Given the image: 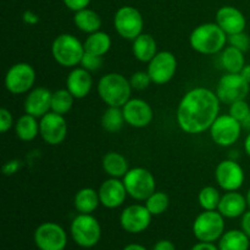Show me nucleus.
I'll use <instances>...</instances> for the list:
<instances>
[{"label":"nucleus","mask_w":250,"mask_h":250,"mask_svg":"<svg viewBox=\"0 0 250 250\" xmlns=\"http://www.w3.org/2000/svg\"><path fill=\"white\" fill-rule=\"evenodd\" d=\"M216 92L205 87H195L186 93L177 107L176 120L183 132L200 134L210 129L220 115Z\"/></svg>","instance_id":"nucleus-1"},{"label":"nucleus","mask_w":250,"mask_h":250,"mask_svg":"<svg viewBox=\"0 0 250 250\" xmlns=\"http://www.w3.org/2000/svg\"><path fill=\"white\" fill-rule=\"evenodd\" d=\"M229 36L215 22L203 23L195 27L189 36V44L193 50L203 55H215L226 48Z\"/></svg>","instance_id":"nucleus-2"},{"label":"nucleus","mask_w":250,"mask_h":250,"mask_svg":"<svg viewBox=\"0 0 250 250\" xmlns=\"http://www.w3.org/2000/svg\"><path fill=\"white\" fill-rule=\"evenodd\" d=\"M132 89L129 80L121 73H106L98 82V94L107 106H124L131 99Z\"/></svg>","instance_id":"nucleus-3"},{"label":"nucleus","mask_w":250,"mask_h":250,"mask_svg":"<svg viewBox=\"0 0 250 250\" xmlns=\"http://www.w3.org/2000/svg\"><path fill=\"white\" fill-rule=\"evenodd\" d=\"M84 53L83 43L73 34H59L51 44L54 60L62 67L75 68L77 65H81Z\"/></svg>","instance_id":"nucleus-4"},{"label":"nucleus","mask_w":250,"mask_h":250,"mask_svg":"<svg viewBox=\"0 0 250 250\" xmlns=\"http://www.w3.org/2000/svg\"><path fill=\"white\" fill-rule=\"evenodd\" d=\"M70 233L77 246L93 248L102 238V227L92 214H78L71 222Z\"/></svg>","instance_id":"nucleus-5"},{"label":"nucleus","mask_w":250,"mask_h":250,"mask_svg":"<svg viewBox=\"0 0 250 250\" xmlns=\"http://www.w3.org/2000/svg\"><path fill=\"white\" fill-rule=\"evenodd\" d=\"M193 233L199 242L219 241L225 233V217L219 210H204L193 222Z\"/></svg>","instance_id":"nucleus-6"},{"label":"nucleus","mask_w":250,"mask_h":250,"mask_svg":"<svg viewBox=\"0 0 250 250\" xmlns=\"http://www.w3.org/2000/svg\"><path fill=\"white\" fill-rule=\"evenodd\" d=\"M122 181L129 197L138 202H146L156 190L155 177L144 167L129 168Z\"/></svg>","instance_id":"nucleus-7"},{"label":"nucleus","mask_w":250,"mask_h":250,"mask_svg":"<svg viewBox=\"0 0 250 250\" xmlns=\"http://www.w3.org/2000/svg\"><path fill=\"white\" fill-rule=\"evenodd\" d=\"M250 92V84L241 73L226 72L219 80L216 94L220 102L231 105L238 100H244Z\"/></svg>","instance_id":"nucleus-8"},{"label":"nucleus","mask_w":250,"mask_h":250,"mask_svg":"<svg viewBox=\"0 0 250 250\" xmlns=\"http://www.w3.org/2000/svg\"><path fill=\"white\" fill-rule=\"evenodd\" d=\"M36 83V71L27 62H17L5 75V88L11 94H27Z\"/></svg>","instance_id":"nucleus-9"},{"label":"nucleus","mask_w":250,"mask_h":250,"mask_svg":"<svg viewBox=\"0 0 250 250\" xmlns=\"http://www.w3.org/2000/svg\"><path fill=\"white\" fill-rule=\"evenodd\" d=\"M114 27L121 38L134 41L143 33V16L136 7L122 6L115 14Z\"/></svg>","instance_id":"nucleus-10"},{"label":"nucleus","mask_w":250,"mask_h":250,"mask_svg":"<svg viewBox=\"0 0 250 250\" xmlns=\"http://www.w3.org/2000/svg\"><path fill=\"white\" fill-rule=\"evenodd\" d=\"M34 243L39 250H65L67 233L56 222H43L34 231Z\"/></svg>","instance_id":"nucleus-11"},{"label":"nucleus","mask_w":250,"mask_h":250,"mask_svg":"<svg viewBox=\"0 0 250 250\" xmlns=\"http://www.w3.org/2000/svg\"><path fill=\"white\" fill-rule=\"evenodd\" d=\"M242 124L231 115H219L210 127V137L220 146H231L242 134Z\"/></svg>","instance_id":"nucleus-12"},{"label":"nucleus","mask_w":250,"mask_h":250,"mask_svg":"<svg viewBox=\"0 0 250 250\" xmlns=\"http://www.w3.org/2000/svg\"><path fill=\"white\" fill-rule=\"evenodd\" d=\"M177 71V60L171 51H159L148 62L146 72L154 84L163 85L170 82Z\"/></svg>","instance_id":"nucleus-13"},{"label":"nucleus","mask_w":250,"mask_h":250,"mask_svg":"<svg viewBox=\"0 0 250 250\" xmlns=\"http://www.w3.org/2000/svg\"><path fill=\"white\" fill-rule=\"evenodd\" d=\"M67 122L63 115L48 112L39 119V136L49 146H59L67 136Z\"/></svg>","instance_id":"nucleus-14"},{"label":"nucleus","mask_w":250,"mask_h":250,"mask_svg":"<svg viewBox=\"0 0 250 250\" xmlns=\"http://www.w3.org/2000/svg\"><path fill=\"white\" fill-rule=\"evenodd\" d=\"M215 180L225 192L238 190L243 186L246 175L244 170L236 160H224L215 168Z\"/></svg>","instance_id":"nucleus-15"},{"label":"nucleus","mask_w":250,"mask_h":250,"mask_svg":"<svg viewBox=\"0 0 250 250\" xmlns=\"http://www.w3.org/2000/svg\"><path fill=\"white\" fill-rule=\"evenodd\" d=\"M150 214L146 205L133 204L125 208L120 215V225L126 232L132 234H138L148 229L151 224Z\"/></svg>","instance_id":"nucleus-16"},{"label":"nucleus","mask_w":250,"mask_h":250,"mask_svg":"<svg viewBox=\"0 0 250 250\" xmlns=\"http://www.w3.org/2000/svg\"><path fill=\"white\" fill-rule=\"evenodd\" d=\"M122 111L126 124L134 128H144L149 126L154 119L153 107L148 102L139 98H131L122 106Z\"/></svg>","instance_id":"nucleus-17"},{"label":"nucleus","mask_w":250,"mask_h":250,"mask_svg":"<svg viewBox=\"0 0 250 250\" xmlns=\"http://www.w3.org/2000/svg\"><path fill=\"white\" fill-rule=\"evenodd\" d=\"M98 193H99L100 204L106 209L120 208L126 202V198L128 195L124 181L112 177L107 178L100 185Z\"/></svg>","instance_id":"nucleus-18"},{"label":"nucleus","mask_w":250,"mask_h":250,"mask_svg":"<svg viewBox=\"0 0 250 250\" xmlns=\"http://www.w3.org/2000/svg\"><path fill=\"white\" fill-rule=\"evenodd\" d=\"M51 95L53 93L45 87L33 88L27 93L24 99V112L37 119H42L44 115L51 111Z\"/></svg>","instance_id":"nucleus-19"},{"label":"nucleus","mask_w":250,"mask_h":250,"mask_svg":"<svg viewBox=\"0 0 250 250\" xmlns=\"http://www.w3.org/2000/svg\"><path fill=\"white\" fill-rule=\"evenodd\" d=\"M216 23L227 36L244 32L247 20L243 12L234 6H222L216 12Z\"/></svg>","instance_id":"nucleus-20"},{"label":"nucleus","mask_w":250,"mask_h":250,"mask_svg":"<svg viewBox=\"0 0 250 250\" xmlns=\"http://www.w3.org/2000/svg\"><path fill=\"white\" fill-rule=\"evenodd\" d=\"M93 87L92 75L88 70L81 67H75L71 70L66 78V88L70 90L75 99H83L90 93Z\"/></svg>","instance_id":"nucleus-21"},{"label":"nucleus","mask_w":250,"mask_h":250,"mask_svg":"<svg viewBox=\"0 0 250 250\" xmlns=\"http://www.w3.org/2000/svg\"><path fill=\"white\" fill-rule=\"evenodd\" d=\"M248 209L247 197L238 190L226 192L221 197L217 210L225 219H237L241 217Z\"/></svg>","instance_id":"nucleus-22"},{"label":"nucleus","mask_w":250,"mask_h":250,"mask_svg":"<svg viewBox=\"0 0 250 250\" xmlns=\"http://www.w3.org/2000/svg\"><path fill=\"white\" fill-rule=\"evenodd\" d=\"M132 53L133 56L141 62L148 63L158 51V44H156L155 38L151 34L142 33L141 36L137 37L134 41H132Z\"/></svg>","instance_id":"nucleus-23"},{"label":"nucleus","mask_w":250,"mask_h":250,"mask_svg":"<svg viewBox=\"0 0 250 250\" xmlns=\"http://www.w3.org/2000/svg\"><path fill=\"white\" fill-rule=\"evenodd\" d=\"M102 166L104 172L112 178H124L128 172V160L117 151H109L103 158Z\"/></svg>","instance_id":"nucleus-24"},{"label":"nucleus","mask_w":250,"mask_h":250,"mask_svg":"<svg viewBox=\"0 0 250 250\" xmlns=\"http://www.w3.org/2000/svg\"><path fill=\"white\" fill-rule=\"evenodd\" d=\"M73 23L77 27L80 31L83 33H94V32L100 31L102 28V17L99 16L98 12L94 10L85 7V9L80 10V11L75 12L73 16Z\"/></svg>","instance_id":"nucleus-25"},{"label":"nucleus","mask_w":250,"mask_h":250,"mask_svg":"<svg viewBox=\"0 0 250 250\" xmlns=\"http://www.w3.org/2000/svg\"><path fill=\"white\" fill-rule=\"evenodd\" d=\"M73 205L80 214H93L100 205L99 193L93 188H82L76 193Z\"/></svg>","instance_id":"nucleus-26"},{"label":"nucleus","mask_w":250,"mask_h":250,"mask_svg":"<svg viewBox=\"0 0 250 250\" xmlns=\"http://www.w3.org/2000/svg\"><path fill=\"white\" fill-rule=\"evenodd\" d=\"M220 63L222 68L229 73H241L242 68L246 66V58L244 53L234 46H226L221 51Z\"/></svg>","instance_id":"nucleus-27"},{"label":"nucleus","mask_w":250,"mask_h":250,"mask_svg":"<svg viewBox=\"0 0 250 250\" xmlns=\"http://www.w3.org/2000/svg\"><path fill=\"white\" fill-rule=\"evenodd\" d=\"M111 44L112 42L109 34L103 31H98L94 32V33L88 34L83 45H84L85 53L93 54V55L97 56H104L105 54L109 53Z\"/></svg>","instance_id":"nucleus-28"},{"label":"nucleus","mask_w":250,"mask_h":250,"mask_svg":"<svg viewBox=\"0 0 250 250\" xmlns=\"http://www.w3.org/2000/svg\"><path fill=\"white\" fill-rule=\"evenodd\" d=\"M39 119L24 114L15 124V133L17 138L23 142H31L39 134Z\"/></svg>","instance_id":"nucleus-29"},{"label":"nucleus","mask_w":250,"mask_h":250,"mask_svg":"<svg viewBox=\"0 0 250 250\" xmlns=\"http://www.w3.org/2000/svg\"><path fill=\"white\" fill-rule=\"evenodd\" d=\"M250 238L242 229H231L219 239L220 250H249Z\"/></svg>","instance_id":"nucleus-30"},{"label":"nucleus","mask_w":250,"mask_h":250,"mask_svg":"<svg viewBox=\"0 0 250 250\" xmlns=\"http://www.w3.org/2000/svg\"><path fill=\"white\" fill-rule=\"evenodd\" d=\"M125 124H126V120H125L122 107L107 106L102 116L103 128L110 133H116L121 131Z\"/></svg>","instance_id":"nucleus-31"},{"label":"nucleus","mask_w":250,"mask_h":250,"mask_svg":"<svg viewBox=\"0 0 250 250\" xmlns=\"http://www.w3.org/2000/svg\"><path fill=\"white\" fill-rule=\"evenodd\" d=\"M75 102V97L70 93V90L59 89L55 90L51 95V111L59 115H66L71 111Z\"/></svg>","instance_id":"nucleus-32"},{"label":"nucleus","mask_w":250,"mask_h":250,"mask_svg":"<svg viewBox=\"0 0 250 250\" xmlns=\"http://www.w3.org/2000/svg\"><path fill=\"white\" fill-rule=\"evenodd\" d=\"M222 195L219 189L212 186H207L202 188L198 194V202L203 210H217Z\"/></svg>","instance_id":"nucleus-33"},{"label":"nucleus","mask_w":250,"mask_h":250,"mask_svg":"<svg viewBox=\"0 0 250 250\" xmlns=\"http://www.w3.org/2000/svg\"><path fill=\"white\" fill-rule=\"evenodd\" d=\"M170 205V199L166 193L160 192V190H155L148 199L146 200V209L150 211L153 216H159L163 215L166 210L168 209Z\"/></svg>","instance_id":"nucleus-34"},{"label":"nucleus","mask_w":250,"mask_h":250,"mask_svg":"<svg viewBox=\"0 0 250 250\" xmlns=\"http://www.w3.org/2000/svg\"><path fill=\"white\" fill-rule=\"evenodd\" d=\"M129 83H131L132 88L134 90H144L150 85L151 78L146 71H137L129 78Z\"/></svg>","instance_id":"nucleus-35"},{"label":"nucleus","mask_w":250,"mask_h":250,"mask_svg":"<svg viewBox=\"0 0 250 250\" xmlns=\"http://www.w3.org/2000/svg\"><path fill=\"white\" fill-rule=\"evenodd\" d=\"M250 112V106L248 103L244 100H238V102L233 103V104L229 105V114L231 115L232 117H234L236 120H238L239 122L243 121L248 114Z\"/></svg>","instance_id":"nucleus-36"},{"label":"nucleus","mask_w":250,"mask_h":250,"mask_svg":"<svg viewBox=\"0 0 250 250\" xmlns=\"http://www.w3.org/2000/svg\"><path fill=\"white\" fill-rule=\"evenodd\" d=\"M229 45L239 49L243 53H247L250 49V37L246 32H239V33L229 36Z\"/></svg>","instance_id":"nucleus-37"},{"label":"nucleus","mask_w":250,"mask_h":250,"mask_svg":"<svg viewBox=\"0 0 250 250\" xmlns=\"http://www.w3.org/2000/svg\"><path fill=\"white\" fill-rule=\"evenodd\" d=\"M103 65V56H97L93 55V54L84 53L83 55L82 61H81V66L85 70H88L89 72H93V71H97L102 67Z\"/></svg>","instance_id":"nucleus-38"},{"label":"nucleus","mask_w":250,"mask_h":250,"mask_svg":"<svg viewBox=\"0 0 250 250\" xmlns=\"http://www.w3.org/2000/svg\"><path fill=\"white\" fill-rule=\"evenodd\" d=\"M12 126H14L12 114L6 107H1L0 109V132L1 133H6L9 129H11Z\"/></svg>","instance_id":"nucleus-39"},{"label":"nucleus","mask_w":250,"mask_h":250,"mask_svg":"<svg viewBox=\"0 0 250 250\" xmlns=\"http://www.w3.org/2000/svg\"><path fill=\"white\" fill-rule=\"evenodd\" d=\"M62 1L67 9H70L71 11L73 12H77L80 11V10L85 9V7L89 6L92 0H62Z\"/></svg>","instance_id":"nucleus-40"},{"label":"nucleus","mask_w":250,"mask_h":250,"mask_svg":"<svg viewBox=\"0 0 250 250\" xmlns=\"http://www.w3.org/2000/svg\"><path fill=\"white\" fill-rule=\"evenodd\" d=\"M21 167V161L14 159V160H9L2 165V173L5 176H12L17 172Z\"/></svg>","instance_id":"nucleus-41"},{"label":"nucleus","mask_w":250,"mask_h":250,"mask_svg":"<svg viewBox=\"0 0 250 250\" xmlns=\"http://www.w3.org/2000/svg\"><path fill=\"white\" fill-rule=\"evenodd\" d=\"M22 20H23L24 23L29 24V26H33V24H37L39 22V16L36 14V12L31 11V10H26L22 15Z\"/></svg>","instance_id":"nucleus-42"},{"label":"nucleus","mask_w":250,"mask_h":250,"mask_svg":"<svg viewBox=\"0 0 250 250\" xmlns=\"http://www.w3.org/2000/svg\"><path fill=\"white\" fill-rule=\"evenodd\" d=\"M241 229L250 238V209L241 216Z\"/></svg>","instance_id":"nucleus-43"},{"label":"nucleus","mask_w":250,"mask_h":250,"mask_svg":"<svg viewBox=\"0 0 250 250\" xmlns=\"http://www.w3.org/2000/svg\"><path fill=\"white\" fill-rule=\"evenodd\" d=\"M153 250H176V247L171 241H167V239H161V241L156 242V244L154 246Z\"/></svg>","instance_id":"nucleus-44"},{"label":"nucleus","mask_w":250,"mask_h":250,"mask_svg":"<svg viewBox=\"0 0 250 250\" xmlns=\"http://www.w3.org/2000/svg\"><path fill=\"white\" fill-rule=\"evenodd\" d=\"M190 250H220L219 247L215 246L214 243H208V242H199Z\"/></svg>","instance_id":"nucleus-45"},{"label":"nucleus","mask_w":250,"mask_h":250,"mask_svg":"<svg viewBox=\"0 0 250 250\" xmlns=\"http://www.w3.org/2000/svg\"><path fill=\"white\" fill-rule=\"evenodd\" d=\"M241 75L243 76L244 80H246L247 82H248L249 84H250V63H248V65H247V63H246V66H244V67L242 68Z\"/></svg>","instance_id":"nucleus-46"},{"label":"nucleus","mask_w":250,"mask_h":250,"mask_svg":"<svg viewBox=\"0 0 250 250\" xmlns=\"http://www.w3.org/2000/svg\"><path fill=\"white\" fill-rule=\"evenodd\" d=\"M124 250H146V247L141 246V244H137V243H132L128 244L124 248Z\"/></svg>","instance_id":"nucleus-47"},{"label":"nucleus","mask_w":250,"mask_h":250,"mask_svg":"<svg viewBox=\"0 0 250 250\" xmlns=\"http://www.w3.org/2000/svg\"><path fill=\"white\" fill-rule=\"evenodd\" d=\"M244 150H246V154L250 158V132L248 136L246 137V141H244Z\"/></svg>","instance_id":"nucleus-48"},{"label":"nucleus","mask_w":250,"mask_h":250,"mask_svg":"<svg viewBox=\"0 0 250 250\" xmlns=\"http://www.w3.org/2000/svg\"><path fill=\"white\" fill-rule=\"evenodd\" d=\"M241 124H242V127H243V129H247V131L250 132V112L248 114V116H247Z\"/></svg>","instance_id":"nucleus-49"},{"label":"nucleus","mask_w":250,"mask_h":250,"mask_svg":"<svg viewBox=\"0 0 250 250\" xmlns=\"http://www.w3.org/2000/svg\"><path fill=\"white\" fill-rule=\"evenodd\" d=\"M246 197H247V202H248V208L250 209V188L248 189V192H247Z\"/></svg>","instance_id":"nucleus-50"}]
</instances>
